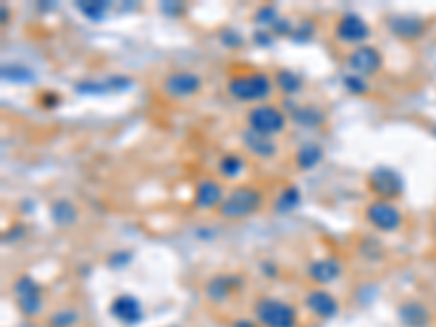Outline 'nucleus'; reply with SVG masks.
Segmentation results:
<instances>
[{
	"instance_id": "f257e3e1",
	"label": "nucleus",
	"mask_w": 436,
	"mask_h": 327,
	"mask_svg": "<svg viewBox=\"0 0 436 327\" xmlns=\"http://www.w3.org/2000/svg\"><path fill=\"white\" fill-rule=\"evenodd\" d=\"M227 92L240 103L260 105L268 103V98L275 94L273 74L262 70H251L247 74H232L227 79Z\"/></svg>"
},
{
	"instance_id": "f03ea898",
	"label": "nucleus",
	"mask_w": 436,
	"mask_h": 327,
	"mask_svg": "<svg viewBox=\"0 0 436 327\" xmlns=\"http://www.w3.org/2000/svg\"><path fill=\"white\" fill-rule=\"evenodd\" d=\"M264 190L253 183H240L227 192L216 214L223 221H245L258 214L264 205Z\"/></svg>"
},
{
	"instance_id": "7ed1b4c3",
	"label": "nucleus",
	"mask_w": 436,
	"mask_h": 327,
	"mask_svg": "<svg viewBox=\"0 0 436 327\" xmlns=\"http://www.w3.org/2000/svg\"><path fill=\"white\" fill-rule=\"evenodd\" d=\"M245 122H247V129L255 133L277 137L288 129V114L284 107H279L275 103H260V105L249 107Z\"/></svg>"
},
{
	"instance_id": "20e7f679",
	"label": "nucleus",
	"mask_w": 436,
	"mask_h": 327,
	"mask_svg": "<svg viewBox=\"0 0 436 327\" xmlns=\"http://www.w3.org/2000/svg\"><path fill=\"white\" fill-rule=\"evenodd\" d=\"M253 319L260 323V327H297L299 314L288 301L266 295L255 299Z\"/></svg>"
},
{
	"instance_id": "39448f33",
	"label": "nucleus",
	"mask_w": 436,
	"mask_h": 327,
	"mask_svg": "<svg viewBox=\"0 0 436 327\" xmlns=\"http://www.w3.org/2000/svg\"><path fill=\"white\" fill-rule=\"evenodd\" d=\"M203 85L205 81L199 72L179 68L164 74V79L160 81V92L171 100H190L203 92Z\"/></svg>"
},
{
	"instance_id": "423d86ee",
	"label": "nucleus",
	"mask_w": 436,
	"mask_h": 327,
	"mask_svg": "<svg viewBox=\"0 0 436 327\" xmlns=\"http://www.w3.org/2000/svg\"><path fill=\"white\" fill-rule=\"evenodd\" d=\"M364 218L373 229L393 234L400 232L404 225V214L397 207L395 201H384V199H371L364 205Z\"/></svg>"
},
{
	"instance_id": "0eeeda50",
	"label": "nucleus",
	"mask_w": 436,
	"mask_h": 327,
	"mask_svg": "<svg viewBox=\"0 0 436 327\" xmlns=\"http://www.w3.org/2000/svg\"><path fill=\"white\" fill-rule=\"evenodd\" d=\"M334 37H336V42L345 44V46L358 48L369 42L371 27L360 14L347 11V14L338 16V20L334 22Z\"/></svg>"
},
{
	"instance_id": "6e6552de",
	"label": "nucleus",
	"mask_w": 436,
	"mask_h": 327,
	"mask_svg": "<svg viewBox=\"0 0 436 327\" xmlns=\"http://www.w3.org/2000/svg\"><path fill=\"white\" fill-rule=\"evenodd\" d=\"M367 185L373 199H384V201H395L404 194V179L402 174L389 168V166H378L369 172Z\"/></svg>"
},
{
	"instance_id": "1a4fd4ad",
	"label": "nucleus",
	"mask_w": 436,
	"mask_h": 327,
	"mask_svg": "<svg viewBox=\"0 0 436 327\" xmlns=\"http://www.w3.org/2000/svg\"><path fill=\"white\" fill-rule=\"evenodd\" d=\"M382 66H384L382 50L371 44L351 48L347 53V68L351 74H356V77H362V79L375 77V74L382 70Z\"/></svg>"
},
{
	"instance_id": "9d476101",
	"label": "nucleus",
	"mask_w": 436,
	"mask_h": 327,
	"mask_svg": "<svg viewBox=\"0 0 436 327\" xmlns=\"http://www.w3.org/2000/svg\"><path fill=\"white\" fill-rule=\"evenodd\" d=\"M242 286H245V278L240 273H218L205 282L203 293L210 304L223 306L232 299L234 293L242 291Z\"/></svg>"
},
{
	"instance_id": "9b49d317",
	"label": "nucleus",
	"mask_w": 436,
	"mask_h": 327,
	"mask_svg": "<svg viewBox=\"0 0 436 327\" xmlns=\"http://www.w3.org/2000/svg\"><path fill=\"white\" fill-rule=\"evenodd\" d=\"M227 192L225 185L214 179V177H201L195 185V192H192V205L197 210H218L225 201Z\"/></svg>"
},
{
	"instance_id": "f8f14e48",
	"label": "nucleus",
	"mask_w": 436,
	"mask_h": 327,
	"mask_svg": "<svg viewBox=\"0 0 436 327\" xmlns=\"http://www.w3.org/2000/svg\"><path fill=\"white\" fill-rule=\"evenodd\" d=\"M240 142H242V148H245L251 157L260 161H271L279 155V142L275 137L255 133L251 129H245L240 133Z\"/></svg>"
},
{
	"instance_id": "ddd939ff",
	"label": "nucleus",
	"mask_w": 436,
	"mask_h": 327,
	"mask_svg": "<svg viewBox=\"0 0 436 327\" xmlns=\"http://www.w3.org/2000/svg\"><path fill=\"white\" fill-rule=\"evenodd\" d=\"M303 304L318 319H334L340 310L338 299L329 291H325V288H318V286L310 288V291L303 295Z\"/></svg>"
},
{
	"instance_id": "4468645a",
	"label": "nucleus",
	"mask_w": 436,
	"mask_h": 327,
	"mask_svg": "<svg viewBox=\"0 0 436 327\" xmlns=\"http://www.w3.org/2000/svg\"><path fill=\"white\" fill-rule=\"evenodd\" d=\"M307 278L310 282L318 288H325L327 284L336 282L340 275H342V262L334 256H323V258H316L307 264Z\"/></svg>"
},
{
	"instance_id": "2eb2a0df",
	"label": "nucleus",
	"mask_w": 436,
	"mask_h": 327,
	"mask_svg": "<svg viewBox=\"0 0 436 327\" xmlns=\"http://www.w3.org/2000/svg\"><path fill=\"white\" fill-rule=\"evenodd\" d=\"M288 120L292 124H297L301 129H318L323 127L327 116L325 109L316 105V103H301V105H290L288 107Z\"/></svg>"
},
{
	"instance_id": "dca6fc26",
	"label": "nucleus",
	"mask_w": 436,
	"mask_h": 327,
	"mask_svg": "<svg viewBox=\"0 0 436 327\" xmlns=\"http://www.w3.org/2000/svg\"><path fill=\"white\" fill-rule=\"evenodd\" d=\"M109 314L122 325H138L144 317L142 304H140L138 297H133V295L113 297V301L109 304Z\"/></svg>"
},
{
	"instance_id": "f3484780",
	"label": "nucleus",
	"mask_w": 436,
	"mask_h": 327,
	"mask_svg": "<svg viewBox=\"0 0 436 327\" xmlns=\"http://www.w3.org/2000/svg\"><path fill=\"white\" fill-rule=\"evenodd\" d=\"M397 319L404 327H428L432 323V310L419 299H406L397 306Z\"/></svg>"
},
{
	"instance_id": "a211bd4d",
	"label": "nucleus",
	"mask_w": 436,
	"mask_h": 327,
	"mask_svg": "<svg viewBox=\"0 0 436 327\" xmlns=\"http://www.w3.org/2000/svg\"><path fill=\"white\" fill-rule=\"evenodd\" d=\"M386 27L391 29V33H395L404 42L419 40V37L426 33V22L417 16H391L386 20Z\"/></svg>"
},
{
	"instance_id": "6ab92c4d",
	"label": "nucleus",
	"mask_w": 436,
	"mask_h": 327,
	"mask_svg": "<svg viewBox=\"0 0 436 327\" xmlns=\"http://www.w3.org/2000/svg\"><path fill=\"white\" fill-rule=\"evenodd\" d=\"M50 223L59 229H70L79 223V207L70 199H55L48 207Z\"/></svg>"
},
{
	"instance_id": "aec40b11",
	"label": "nucleus",
	"mask_w": 436,
	"mask_h": 327,
	"mask_svg": "<svg viewBox=\"0 0 436 327\" xmlns=\"http://www.w3.org/2000/svg\"><path fill=\"white\" fill-rule=\"evenodd\" d=\"M273 83H275V90H279L284 96L292 98V96H297L303 92V77L299 72H294L290 68H277L273 72Z\"/></svg>"
},
{
	"instance_id": "412c9836",
	"label": "nucleus",
	"mask_w": 436,
	"mask_h": 327,
	"mask_svg": "<svg viewBox=\"0 0 436 327\" xmlns=\"http://www.w3.org/2000/svg\"><path fill=\"white\" fill-rule=\"evenodd\" d=\"M323 157H325V150L318 142H303L297 150H294L292 161H294V166H297L299 170L305 172V170L316 168L318 164L323 161Z\"/></svg>"
},
{
	"instance_id": "4be33fe9",
	"label": "nucleus",
	"mask_w": 436,
	"mask_h": 327,
	"mask_svg": "<svg viewBox=\"0 0 436 327\" xmlns=\"http://www.w3.org/2000/svg\"><path fill=\"white\" fill-rule=\"evenodd\" d=\"M247 168V159L242 153H236V150H227L221 157H218V174L223 179H238Z\"/></svg>"
},
{
	"instance_id": "5701e85b",
	"label": "nucleus",
	"mask_w": 436,
	"mask_h": 327,
	"mask_svg": "<svg viewBox=\"0 0 436 327\" xmlns=\"http://www.w3.org/2000/svg\"><path fill=\"white\" fill-rule=\"evenodd\" d=\"M83 314L74 306H61L46 317V327H76L81 323Z\"/></svg>"
},
{
	"instance_id": "b1692460",
	"label": "nucleus",
	"mask_w": 436,
	"mask_h": 327,
	"mask_svg": "<svg viewBox=\"0 0 436 327\" xmlns=\"http://www.w3.org/2000/svg\"><path fill=\"white\" fill-rule=\"evenodd\" d=\"M11 293H14L16 301L44 295L42 284H40V282H35V280L31 278V275H20V278H16V280H14V284H11Z\"/></svg>"
},
{
	"instance_id": "393cba45",
	"label": "nucleus",
	"mask_w": 436,
	"mask_h": 327,
	"mask_svg": "<svg viewBox=\"0 0 436 327\" xmlns=\"http://www.w3.org/2000/svg\"><path fill=\"white\" fill-rule=\"evenodd\" d=\"M301 203V192L297 185H286L284 190H281L277 194V201H275V210L279 214H288L292 212L294 207H297Z\"/></svg>"
},
{
	"instance_id": "a878e982",
	"label": "nucleus",
	"mask_w": 436,
	"mask_h": 327,
	"mask_svg": "<svg viewBox=\"0 0 436 327\" xmlns=\"http://www.w3.org/2000/svg\"><path fill=\"white\" fill-rule=\"evenodd\" d=\"M76 9H79L81 14L92 22H98V20H102V16L107 14L109 3H100V0L98 3L96 0H79V3H76Z\"/></svg>"
},
{
	"instance_id": "bb28decb",
	"label": "nucleus",
	"mask_w": 436,
	"mask_h": 327,
	"mask_svg": "<svg viewBox=\"0 0 436 327\" xmlns=\"http://www.w3.org/2000/svg\"><path fill=\"white\" fill-rule=\"evenodd\" d=\"M342 85H345V90H349L351 94H367V92H369V83H367V79L356 77V74H351V72L342 79Z\"/></svg>"
},
{
	"instance_id": "cd10ccee",
	"label": "nucleus",
	"mask_w": 436,
	"mask_h": 327,
	"mask_svg": "<svg viewBox=\"0 0 436 327\" xmlns=\"http://www.w3.org/2000/svg\"><path fill=\"white\" fill-rule=\"evenodd\" d=\"M277 9L271 7V5H264L260 7L258 11H255V22L260 24V27H273V24L277 22Z\"/></svg>"
},
{
	"instance_id": "c85d7f7f",
	"label": "nucleus",
	"mask_w": 436,
	"mask_h": 327,
	"mask_svg": "<svg viewBox=\"0 0 436 327\" xmlns=\"http://www.w3.org/2000/svg\"><path fill=\"white\" fill-rule=\"evenodd\" d=\"M3 77L5 79H9V81H22V83H27V81H31L33 79V74H31V70L29 68H20V66H5L3 68Z\"/></svg>"
},
{
	"instance_id": "c756f323",
	"label": "nucleus",
	"mask_w": 436,
	"mask_h": 327,
	"mask_svg": "<svg viewBox=\"0 0 436 327\" xmlns=\"http://www.w3.org/2000/svg\"><path fill=\"white\" fill-rule=\"evenodd\" d=\"M232 327H260V323L255 319H236Z\"/></svg>"
},
{
	"instance_id": "7c9ffc66",
	"label": "nucleus",
	"mask_w": 436,
	"mask_h": 327,
	"mask_svg": "<svg viewBox=\"0 0 436 327\" xmlns=\"http://www.w3.org/2000/svg\"><path fill=\"white\" fill-rule=\"evenodd\" d=\"M432 232H434V236H436V218H434V223H432Z\"/></svg>"
}]
</instances>
